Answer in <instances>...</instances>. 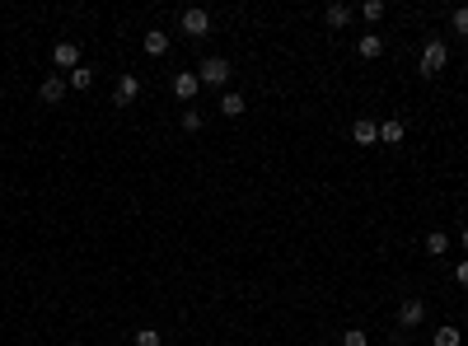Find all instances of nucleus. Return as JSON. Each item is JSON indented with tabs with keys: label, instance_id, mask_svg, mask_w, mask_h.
<instances>
[{
	"label": "nucleus",
	"instance_id": "obj_20",
	"mask_svg": "<svg viewBox=\"0 0 468 346\" xmlns=\"http://www.w3.org/2000/svg\"><path fill=\"white\" fill-rule=\"evenodd\" d=\"M342 346H370V337H365V332H360V328H351V332H346V337H342Z\"/></svg>",
	"mask_w": 468,
	"mask_h": 346
},
{
	"label": "nucleus",
	"instance_id": "obj_1",
	"mask_svg": "<svg viewBox=\"0 0 468 346\" xmlns=\"http://www.w3.org/2000/svg\"><path fill=\"white\" fill-rule=\"evenodd\" d=\"M230 61H225V57H206L202 61V70H197V80H202V84H211V89H225V84H230Z\"/></svg>",
	"mask_w": 468,
	"mask_h": 346
},
{
	"label": "nucleus",
	"instance_id": "obj_24",
	"mask_svg": "<svg viewBox=\"0 0 468 346\" xmlns=\"http://www.w3.org/2000/svg\"><path fill=\"white\" fill-rule=\"evenodd\" d=\"M459 243H464V248H468V225H464V230H459Z\"/></svg>",
	"mask_w": 468,
	"mask_h": 346
},
{
	"label": "nucleus",
	"instance_id": "obj_16",
	"mask_svg": "<svg viewBox=\"0 0 468 346\" xmlns=\"http://www.w3.org/2000/svg\"><path fill=\"white\" fill-rule=\"evenodd\" d=\"M220 112H225V117H239V112H244V94H230V89H225V94H220Z\"/></svg>",
	"mask_w": 468,
	"mask_h": 346
},
{
	"label": "nucleus",
	"instance_id": "obj_18",
	"mask_svg": "<svg viewBox=\"0 0 468 346\" xmlns=\"http://www.w3.org/2000/svg\"><path fill=\"white\" fill-rule=\"evenodd\" d=\"M436 346H459V328H450V323H445V328L436 332Z\"/></svg>",
	"mask_w": 468,
	"mask_h": 346
},
{
	"label": "nucleus",
	"instance_id": "obj_2",
	"mask_svg": "<svg viewBox=\"0 0 468 346\" xmlns=\"http://www.w3.org/2000/svg\"><path fill=\"white\" fill-rule=\"evenodd\" d=\"M445 61H450V47H445L440 38L421 47V75H440V70H445Z\"/></svg>",
	"mask_w": 468,
	"mask_h": 346
},
{
	"label": "nucleus",
	"instance_id": "obj_12",
	"mask_svg": "<svg viewBox=\"0 0 468 346\" xmlns=\"http://www.w3.org/2000/svg\"><path fill=\"white\" fill-rule=\"evenodd\" d=\"M323 19H328V29H346V24H351V10H346V5H328Z\"/></svg>",
	"mask_w": 468,
	"mask_h": 346
},
{
	"label": "nucleus",
	"instance_id": "obj_14",
	"mask_svg": "<svg viewBox=\"0 0 468 346\" xmlns=\"http://www.w3.org/2000/svg\"><path fill=\"white\" fill-rule=\"evenodd\" d=\"M445 248H450V234H445V230H431V234H426V253H431V257H445Z\"/></svg>",
	"mask_w": 468,
	"mask_h": 346
},
{
	"label": "nucleus",
	"instance_id": "obj_5",
	"mask_svg": "<svg viewBox=\"0 0 468 346\" xmlns=\"http://www.w3.org/2000/svg\"><path fill=\"white\" fill-rule=\"evenodd\" d=\"M52 61L61 66L66 75H71L75 66H85V61H80V47H75V43H57V47H52Z\"/></svg>",
	"mask_w": 468,
	"mask_h": 346
},
{
	"label": "nucleus",
	"instance_id": "obj_8",
	"mask_svg": "<svg viewBox=\"0 0 468 346\" xmlns=\"http://www.w3.org/2000/svg\"><path fill=\"white\" fill-rule=\"evenodd\" d=\"M38 98H43V103H61V98H66V80L61 75H47L43 84H38Z\"/></svg>",
	"mask_w": 468,
	"mask_h": 346
},
{
	"label": "nucleus",
	"instance_id": "obj_7",
	"mask_svg": "<svg viewBox=\"0 0 468 346\" xmlns=\"http://www.w3.org/2000/svg\"><path fill=\"white\" fill-rule=\"evenodd\" d=\"M403 136H407V122H403V117H384V122H379V141H384V145H398Z\"/></svg>",
	"mask_w": 468,
	"mask_h": 346
},
{
	"label": "nucleus",
	"instance_id": "obj_15",
	"mask_svg": "<svg viewBox=\"0 0 468 346\" xmlns=\"http://www.w3.org/2000/svg\"><path fill=\"white\" fill-rule=\"evenodd\" d=\"M66 84H71V89H89V84H94V70H89V66H75V70L66 75Z\"/></svg>",
	"mask_w": 468,
	"mask_h": 346
},
{
	"label": "nucleus",
	"instance_id": "obj_19",
	"mask_svg": "<svg viewBox=\"0 0 468 346\" xmlns=\"http://www.w3.org/2000/svg\"><path fill=\"white\" fill-rule=\"evenodd\" d=\"M183 131H202V112H197V108L183 112Z\"/></svg>",
	"mask_w": 468,
	"mask_h": 346
},
{
	"label": "nucleus",
	"instance_id": "obj_4",
	"mask_svg": "<svg viewBox=\"0 0 468 346\" xmlns=\"http://www.w3.org/2000/svg\"><path fill=\"white\" fill-rule=\"evenodd\" d=\"M183 33L187 38H206L211 33V15L206 10H183Z\"/></svg>",
	"mask_w": 468,
	"mask_h": 346
},
{
	"label": "nucleus",
	"instance_id": "obj_11",
	"mask_svg": "<svg viewBox=\"0 0 468 346\" xmlns=\"http://www.w3.org/2000/svg\"><path fill=\"white\" fill-rule=\"evenodd\" d=\"M356 52L365 57V61H374V57H384V38H379V33H365V38L356 43Z\"/></svg>",
	"mask_w": 468,
	"mask_h": 346
},
{
	"label": "nucleus",
	"instance_id": "obj_13",
	"mask_svg": "<svg viewBox=\"0 0 468 346\" xmlns=\"http://www.w3.org/2000/svg\"><path fill=\"white\" fill-rule=\"evenodd\" d=\"M145 52H150V57H164V52H169V38H164V29H150V33H145Z\"/></svg>",
	"mask_w": 468,
	"mask_h": 346
},
{
	"label": "nucleus",
	"instance_id": "obj_23",
	"mask_svg": "<svg viewBox=\"0 0 468 346\" xmlns=\"http://www.w3.org/2000/svg\"><path fill=\"white\" fill-rule=\"evenodd\" d=\"M454 281H459V285L468 290V262H459V267H454Z\"/></svg>",
	"mask_w": 468,
	"mask_h": 346
},
{
	"label": "nucleus",
	"instance_id": "obj_6",
	"mask_svg": "<svg viewBox=\"0 0 468 346\" xmlns=\"http://www.w3.org/2000/svg\"><path fill=\"white\" fill-rule=\"evenodd\" d=\"M421 318H426V304H421V299H403V304H398V323H403V328H417Z\"/></svg>",
	"mask_w": 468,
	"mask_h": 346
},
{
	"label": "nucleus",
	"instance_id": "obj_22",
	"mask_svg": "<svg viewBox=\"0 0 468 346\" xmlns=\"http://www.w3.org/2000/svg\"><path fill=\"white\" fill-rule=\"evenodd\" d=\"M454 33H464V38H468V5H464V10H454Z\"/></svg>",
	"mask_w": 468,
	"mask_h": 346
},
{
	"label": "nucleus",
	"instance_id": "obj_21",
	"mask_svg": "<svg viewBox=\"0 0 468 346\" xmlns=\"http://www.w3.org/2000/svg\"><path fill=\"white\" fill-rule=\"evenodd\" d=\"M136 346H159V332L155 328H140L136 332Z\"/></svg>",
	"mask_w": 468,
	"mask_h": 346
},
{
	"label": "nucleus",
	"instance_id": "obj_3",
	"mask_svg": "<svg viewBox=\"0 0 468 346\" xmlns=\"http://www.w3.org/2000/svg\"><path fill=\"white\" fill-rule=\"evenodd\" d=\"M136 98H140V80L136 75H122V80H117V89H112V103H117V108H131Z\"/></svg>",
	"mask_w": 468,
	"mask_h": 346
},
{
	"label": "nucleus",
	"instance_id": "obj_9",
	"mask_svg": "<svg viewBox=\"0 0 468 346\" xmlns=\"http://www.w3.org/2000/svg\"><path fill=\"white\" fill-rule=\"evenodd\" d=\"M351 141H356V145H374V141H379V122H370V117H356V126H351Z\"/></svg>",
	"mask_w": 468,
	"mask_h": 346
},
{
	"label": "nucleus",
	"instance_id": "obj_17",
	"mask_svg": "<svg viewBox=\"0 0 468 346\" xmlns=\"http://www.w3.org/2000/svg\"><path fill=\"white\" fill-rule=\"evenodd\" d=\"M360 15L370 19V24H379V19H384V0H365V5H360Z\"/></svg>",
	"mask_w": 468,
	"mask_h": 346
},
{
	"label": "nucleus",
	"instance_id": "obj_10",
	"mask_svg": "<svg viewBox=\"0 0 468 346\" xmlns=\"http://www.w3.org/2000/svg\"><path fill=\"white\" fill-rule=\"evenodd\" d=\"M197 84H202V80H197V70H178V75H173V94H178V98H192V94H197Z\"/></svg>",
	"mask_w": 468,
	"mask_h": 346
}]
</instances>
